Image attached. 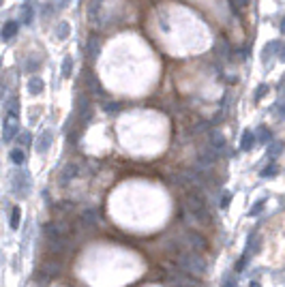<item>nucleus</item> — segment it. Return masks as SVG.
I'll return each instance as SVG.
<instances>
[{"label":"nucleus","mask_w":285,"mask_h":287,"mask_svg":"<svg viewBox=\"0 0 285 287\" xmlns=\"http://www.w3.org/2000/svg\"><path fill=\"white\" fill-rule=\"evenodd\" d=\"M178 262H180V268H183L185 275H189L193 279H199L208 272V264H206V259L202 257V253L178 251Z\"/></svg>","instance_id":"nucleus-1"},{"label":"nucleus","mask_w":285,"mask_h":287,"mask_svg":"<svg viewBox=\"0 0 285 287\" xmlns=\"http://www.w3.org/2000/svg\"><path fill=\"white\" fill-rule=\"evenodd\" d=\"M32 189V176L28 169H17V172L11 174V193L15 195L17 199H26L30 195Z\"/></svg>","instance_id":"nucleus-2"},{"label":"nucleus","mask_w":285,"mask_h":287,"mask_svg":"<svg viewBox=\"0 0 285 287\" xmlns=\"http://www.w3.org/2000/svg\"><path fill=\"white\" fill-rule=\"evenodd\" d=\"M43 234H45V240L49 242L51 249H62L64 238H67V225L58 223V221H49V223L43 225Z\"/></svg>","instance_id":"nucleus-3"},{"label":"nucleus","mask_w":285,"mask_h":287,"mask_svg":"<svg viewBox=\"0 0 285 287\" xmlns=\"http://www.w3.org/2000/svg\"><path fill=\"white\" fill-rule=\"evenodd\" d=\"M187 210L191 217H195L197 221H208L210 212H208V204L199 193H189L187 195Z\"/></svg>","instance_id":"nucleus-4"},{"label":"nucleus","mask_w":285,"mask_h":287,"mask_svg":"<svg viewBox=\"0 0 285 287\" xmlns=\"http://www.w3.org/2000/svg\"><path fill=\"white\" fill-rule=\"evenodd\" d=\"M273 58H283V43H281V39H273V41H268L266 45H264L262 62L268 67V62L273 60Z\"/></svg>","instance_id":"nucleus-5"},{"label":"nucleus","mask_w":285,"mask_h":287,"mask_svg":"<svg viewBox=\"0 0 285 287\" xmlns=\"http://www.w3.org/2000/svg\"><path fill=\"white\" fill-rule=\"evenodd\" d=\"M17 133H19V120H17V116H6L4 118V127H2V140L9 144L17 138Z\"/></svg>","instance_id":"nucleus-6"},{"label":"nucleus","mask_w":285,"mask_h":287,"mask_svg":"<svg viewBox=\"0 0 285 287\" xmlns=\"http://www.w3.org/2000/svg\"><path fill=\"white\" fill-rule=\"evenodd\" d=\"M208 148L215 150L217 154H221L223 150L228 148V142H225L221 131H217V129H210V131H208Z\"/></svg>","instance_id":"nucleus-7"},{"label":"nucleus","mask_w":285,"mask_h":287,"mask_svg":"<svg viewBox=\"0 0 285 287\" xmlns=\"http://www.w3.org/2000/svg\"><path fill=\"white\" fill-rule=\"evenodd\" d=\"M77 176H80V165H77V163H67V165L62 167L60 176H58V182L64 187V185H69L71 180H75Z\"/></svg>","instance_id":"nucleus-8"},{"label":"nucleus","mask_w":285,"mask_h":287,"mask_svg":"<svg viewBox=\"0 0 285 287\" xmlns=\"http://www.w3.org/2000/svg\"><path fill=\"white\" fill-rule=\"evenodd\" d=\"M185 244L189 246V251H195V253H202L206 249V240H204L202 234H197V232H189V234H187Z\"/></svg>","instance_id":"nucleus-9"},{"label":"nucleus","mask_w":285,"mask_h":287,"mask_svg":"<svg viewBox=\"0 0 285 287\" xmlns=\"http://www.w3.org/2000/svg\"><path fill=\"white\" fill-rule=\"evenodd\" d=\"M51 144H54V133H51L49 129H45V131H41V135H39V140H37V152L45 154L51 148Z\"/></svg>","instance_id":"nucleus-10"},{"label":"nucleus","mask_w":285,"mask_h":287,"mask_svg":"<svg viewBox=\"0 0 285 287\" xmlns=\"http://www.w3.org/2000/svg\"><path fill=\"white\" fill-rule=\"evenodd\" d=\"M99 223V212L95 210V208H84L80 212V225L82 227H95Z\"/></svg>","instance_id":"nucleus-11"},{"label":"nucleus","mask_w":285,"mask_h":287,"mask_svg":"<svg viewBox=\"0 0 285 287\" xmlns=\"http://www.w3.org/2000/svg\"><path fill=\"white\" fill-rule=\"evenodd\" d=\"M77 116H80V122H88L90 120V103L86 95L77 96Z\"/></svg>","instance_id":"nucleus-12"},{"label":"nucleus","mask_w":285,"mask_h":287,"mask_svg":"<svg viewBox=\"0 0 285 287\" xmlns=\"http://www.w3.org/2000/svg\"><path fill=\"white\" fill-rule=\"evenodd\" d=\"M99 51H101L99 37H90L86 41V58H88V60H95V58L99 56Z\"/></svg>","instance_id":"nucleus-13"},{"label":"nucleus","mask_w":285,"mask_h":287,"mask_svg":"<svg viewBox=\"0 0 285 287\" xmlns=\"http://www.w3.org/2000/svg\"><path fill=\"white\" fill-rule=\"evenodd\" d=\"M19 17H22L24 24H32L35 22V4H32V0H26L22 4V11H19Z\"/></svg>","instance_id":"nucleus-14"},{"label":"nucleus","mask_w":285,"mask_h":287,"mask_svg":"<svg viewBox=\"0 0 285 287\" xmlns=\"http://www.w3.org/2000/svg\"><path fill=\"white\" fill-rule=\"evenodd\" d=\"M26 90H28V95L39 96L45 90V82L41 80V77H30L28 84H26Z\"/></svg>","instance_id":"nucleus-15"},{"label":"nucleus","mask_w":285,"mask_h":287,"mask_svg":"<svg viewBox=\"0 0 285 287\" xmlns=\"http://www.w3.org/2000/svg\"><path fill=\"white\" fill-rule=\"evenodd\" d=\"M15 35H17V22H13V19L4 22L2 30H0V39L2 41H11V39H15Z\"/></svg>","instance_id":"nucleus-16"},{"label":"nucleus","mask_w":285,"mask_h":287,"mask_svg":"<svg viewBox=\"0 0 285 287\" xmlns=\"http://www.w3.org/2000/svg\"><path fill=\"white\" fill-rule=\"evenodd\" d=\"M255 146V135L251 129H244L242 131V138H240V150H244V152H249V150H253Z\"/></svg>","instance_id":"nucleus-17"},{"label":"nucleus","mask_w":285,"mask_h":287,"mask_svg":"<svg viewBox=\"0 0 285 287\" xmlns=\"http://www.w3.org/2000/svg\"><path fill=\"white\" fill-rule=\"evenodd\" d=\"M281 152H283V144H281V142H277V140H270V142H268V148H266L268 159H270V161H275L277 156H281Z\"/></svg>","instance_id":"nucleus-18"},{"label":"nucleus","mask_w":285,"mask_h":287,"mask_svg":"<svg viewBox=\"0 0 285 287\" xmlns=\"http://www.w3.org/2000/svg\"><path fill=\"white\" fill-rule=\"evenodd\" d=\"M255 135V144H268L270 140H273V131H270L268 127H257V131L253 133Z\"/></svg>","instance_id":"nucleus-19"},{"label":"nucleus","mask_w":285,"mask_h":287,"mask_svg":"<svg viewBox=\"0 0 285 287\" xmlns=\"http://www.w3.org/2000/svg\"><path fill=\"white\" fill-rule=\"evenodd\" d=\"M19 223H22V210H19V206H13L9 210V227L19 230Z\"/></svg>","instance_id":"nucleus-20"},{"label":"nucleus","mask_w":285,"mask_h":287,"mask_svg":"<svg viewBox=\"0 0 285 287\" xmlns=\"http://www.w3.org/2000/svg\"><path fill=\"white\" fill-rule=\"evenodd\" d=\"M9 161L13 163V165H24V163H26L24 150H22V148H13L11 152H9Z\"/></svg>","instance_id":"nucleus-21"},{"label":"nucleus","mask_w":285,"mask_h":287,"mask_svg":"<svg viewBox=\"0 0 285 287\" xmlns=\"http://www.w3.org/2000/svg\"><path fill=\"white\" fill-rule=\"evenodd\" d=\"M69 35H71V24L69 22H60L56 26V39H58V41L69 39Z\"/></svg>","instance_id":"nucleus-22"},{"label":"nucleus","mask_w":285,"mask_h":287,"mask_svg":"<svg viewBox=\"0 0 285 287\" xmlns=\"http://www.w3.org/2000/svg\"><path fill=\"white\" fill-rule=\"evenodd\" d=\"M60 73H62V77H71V73H73V58H71V56H64L62 58Z\"/></svg>","instance_id":"nucleus-23"},{"label":"nucleus","mask_w":285,"mask_h":287,"mask_svg":"<svg viewBox=\"0 0 285 287\" xmlns=\"http://www.w3.org/2000/svg\"><path fill=\"white\" fill-rule=\"evenodd\" d=\"M6 116H19V99L15 95L9 96V105H6Z\"/></svg>","instance_id":"nucleus-24"},{"label":"nucleus","mask_w":285,"mask_h":287,"mask_svg":"<svg viewBox=\"0 0 285 287\" xmlns=\"http://www.w3.org/2000/svg\"><path fill=\"white\" fill-rule=\"evenodd\" d=\"M277 174H279V165H277V163H268V165L260 172L262 178H275Z\"/></svg>","instance_id":"nucleus-25"},{"label":"nucleus","mask_w":285,"mask_h":287,"mask_svg":"<svg viewBox=\"0 0 285 287\" xmlns=\"http://www.w3.org/2000/svg\"><path fill=\"white\" fill-rule=\"evenodd\" d=\"M268 90H270L268 84H260V86H257V90H255V95H253V99H255V101H262L264 96H266Z\"/></svg>","instance_id":"nucleus-26"},{"label":"nucleus","mask_w":285,"mask_h":287,"mask_svg":"<svg viewBox=\"0 0 285 287\" xmlns=\"http://www.w3.org/2000/svg\"><path fill=\"white\" fill-rule=\"evenodd\" d=\"M264 206H266V199H257L255 204H253V208L249 210V214H251V217H257V214L264 210Z\"/></svg>","instance_id":"nucleus-27"},{"label":"nucleus","mask_w":285,"mask_h":287,"mask_svg":"<svg viewBox=\"0 0 285 287\" xmlns=\"http://www.w3.org/2000/svg\"><path fill=\"white\" fill-rule=\"evenodd\" d=\"M17 140H19V144H22V146H30V144H32V135L28 131H19L17 133Z\"/></svg>","instance_id":"nucleus-28"},{"label":"nucleus","mask_w":285,"mask_h":287,"mask_svg":"<svg viewBox=\"0 0 285 287\" xmlns=\"http://www.w3.org/2000/svg\"><path fill=\"white\" fill-rule=\"evenodd\" d=\"M230 201H232V193H221V201H219V206H221V210H228L230 208Z\"/></svg>","instance_id":"nucleus-29"},{"label":"nucleus","mask_w":285,"mask_h":287,"mask_svg":"<svg viewBox=\"0 0 285 287\" xmlns=\"http://www.w3.org/2000/svg\"><path fill=\"white\" fill-rule=\"evenodd\" d=\"M221 287H236V277L232 275V272H228L221 281Z\"/></svg>","instance_id":"nucleus-30"},{"label":"nucleus","mask_w":285,"mask_h":287,"mask_svg":"<svg viewBox=\"0 0 285 287\" xmlns=\"http://www.w3.org/2000/svg\"><path fill=\"white\" fill-rule=\"evenodd\" d=\"M217 54H221V58H230V45L221 39V48L217 45Z\"/></svg>","instance_id":"nucleus-31"},{"label":"nucleus","mask_w":285,"mask_h":287,"mask_svg":"<svg viewBox=\"0 0 285 287\" xmlns=\"http://www.w3.org/2000/svg\"><path fill=\"white\" fill-rule=\"evenodd\" d=\"M58 210L64 212V214L73 212V201H60V204H58Z\"/></svg>","instance_id":"nucleus-32"},{"label":"nucleus","mask_w":285,"mask_h":287,"mask_svg":"<svg viewBox=\"0 0 285 287\" xmlns=\"http://www.w3.org/2000/svg\"><path fill=\"white\" fill-rule=\"evenodd\" d=\"M206 131H210V125H208V122H206V120L197 122L195 129H193V133H206Z\"/></svg>","instance_id":"nucleus-33"},{"label":"nucleus","mask_w":285,"mask_h":287,"mask_svg":"<svg viewBox=\"0 0 285 287\" xmlns=\"http://www.w3.org/2000/svg\"><path fill=\"white\" fill-rule=\"evenodd\" d=\"M273 112L277 114V118H279V120L283 118V101H281V99H279V101H277V103H275V107H273Z\"/></svg>","instance_id":"nucleus-34"},{"label":"nucleus","mask_w":285,"mask_h":287,"mask_svg":"<svg viewBox=\"0 0 285 287\" xmlns=\"http://www.w3.org/2000/svg\"><path fill=\"white\" fill-rule=\"evenodd\" d=\"M26 67H28V71H39V67H41V60H37V58H32V60L26 62Z\"/></svg>","instance_id":"nucleus-35"},{"label":"nucleus","mask_w":285,"mask_h":287,"mask_svg":"<svg viewBox=\"0 0 285 287\" xmlns=\"http://www.w3.org/2000/svg\"><path fill=\"white\" fill-rule=\"evenodd\" d=\"M54 11H56L54 2H49V4H45V6H43V15H45V17H51V13H54Z\"/></svg>","instance_id":"nucleus-36"},{"label":"nucleus","mask_w":285,"mask_h":287,"mask_svg":"<svg viewBox=\"0 0 285 287\" xmlns=\"http://www.w3.org/2000/svg\"><path fill=\"white\" fill-rule=\"evenodd\" d=\"M118 109H120V105H118V103H107V105H105V112H109V114L118 112Z\"/></svg>","instance_id":"nucleus-37"},{"label":"nucleus","mask_w":285,"mask_h":287,"mask_svg":"<svg viewBox=\"0 0 285 287\" xmlns=\"http://www.w3.org/2000/svg\"><path fill=\"white\" fill-rule=\"evenodd\" d=\"M69 2H71V0H56L54 6H56V9H67Z\"/></svg>","instance_id":"nucleus-38"},{"label":"nucleus","mask_w":285,"mask_h":287,"mask_svg":"<svg viewBox=\"0 0 285 287\" xmlns=\"http://www.w3.org/2000/svg\"><path fill=\"white\" fill-rule=\"evenodd\" d=\"M234 2H238L240 6H244V4H249V0H234Z\"/></svg>","instance_id":"nucleus-39"},{"label":"nucleus","mask_w":285,"mask_h":287,"mask_svg":"<svg viewBox=\"0 0 285 287\" xmlns=\"http://www.w3.org/2000/svg\"><path fill=\"white\" fill-rule=\"evenodd\" d=\"M249 287H262V285L257 283V281H251V283H249Z\"/></svg>","instance_id":"nucleus-40"},{"label":"nucleus","mask_w":285,"mask_h":287,"mask_svg":"<svg viewBox=\"0 0 285 287\" xmlns=\"http://www.w3.org/2000/svg\"><path fill=\"white\" fill-rule=\"evenodd\" d=\"M2 88H4V86H2V82H0V99H2Z\"/></svg>","instance_id":"nucleus-41"},{"label":"nucleus","mask_w":285,"mask_h":287,"mask_svg":"<svg viewBox=\"0 0 285 287\" xmlns=\"http://www.w3.org/2000/svg\"><path fill=\"white\" fill-rule=\"evenodd\" d=\"M37 287H48V285H37Z\"/></svg>","instance_id":"nucleus-42"},{"label":"nucleus","mask_w":285,"mask_h":287,"mask_svg":"<svg viewBox=\"0 0 285 287\" xmlns=\"http://www.w3.org/2000/svg\"><path fill=\"white\" fill-rule=\"evenodd\" d=\"M0 6H2V0H0Z\"/></svg>","instance_id":"nucleus-43"}]
</instances>
